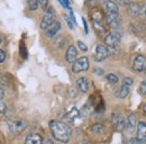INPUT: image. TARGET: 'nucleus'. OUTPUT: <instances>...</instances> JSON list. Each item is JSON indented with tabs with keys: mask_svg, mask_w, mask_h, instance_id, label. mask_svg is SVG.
<instances>
[{
	"mask_svg": "<svg viewBox=\"0 0 146 144\" xmlns=\"http://www.w3.org/2000/svg\"><path fill=\"white\" fill-rule=\"evenodd\" d=\"M38 2L37 1H28V6H29V8L32 9V10H35L38 8Z\"/></svg>",
	"mask_w": 146,
	"mask_h": 144,
	"instance_id": "obj_21",
	"label": "nucleus"
},
{
	"mask_svg": "<svg viewBox=\"0 0 146 144\" xmlns=\"http://www.w3.org/2000/svg\"><path fill=\"white\" fill-rule=\"evenodd\" d=\"M50 128H51V132L54 139H56L60 142L66 143L71 137V128L63 122L53 121L50 123Z\"/></svg>",
	"mask_w": 146,
	"mask_h": 144,
	"instance_id": "obj_1",
	"label": "nucleus"
},
{
	"mask_svg": "<svg viewBox=\"0 0 146 144\" xmlns=\"http://www.w3.org/2000/svg\"><path fill=\"white\" fill-rule=\"evenodd\" d=\"M107 80L109 81L110 83H117V82H118V78H117V75H115V74H112V73L107 74Z\"/></svg>",
	"mask_w": 146,
	"mask_h": 144,
	"instance_id": "obj_20",
	"label": "nucleus"
},
{
	"mask_svg": "<svg viewBox=\"0 0 146 144\" xmlns=\"http://www.w3.org/2000/svg\"><path fill=\"white\" fill-rule=\"evenodd\" d=\"M113 123H115V126H116V128L118 129V131H121V129H124L125 128V121H124V118L123 117H120V116H117V117H115L113 118Z\"/></svg>",
	"mask_w": 146,
	"mask_h": 144,
	"instance_id": "obj_16",
	"label": "nucleus"
},
{
	"mask_svg": "<svg viewBox=\"0 0 146 144\" xmlns=\"http://www.w3.org/2000/svg\"><path fill=\"white\" fill-rule=\"evenodd\" d=\"M128 144H142V143H139L137 140H131V141H130Z\"/></svg>",
	"mask_w": 146,
	"mask_h": 144,
	"instance_id": "obj_29",
	"label": "nucleus"
},
{
	"mask_svg": "<svg viewBox=\"0 0 146 144\" xmlns=\"http://www.w3.org/2000/svg\"><path fill=\"white\" fill-rule=\"evenodd\" d=\"M3 96H5V91H3V89L0 87V99L3 98Z\"/></svg>",
	"mask_w": 146,
	"mask_h": 144,
	"instance_id": "obj_28",
	"label": "nucleus"
},
{
	"mask_svg": "<svg viewBox=\"0 0 146 144\" xmlns=\"http://www.w3.org/2000/svg\"><path fill=\"white\" fill-rule=\"evenodd\" d=\"M139 5L136 3V2H130L128 5V13L130 16H137L139 13H141V9H139Z\"/></svg>",
	"mask_w": 146,
	"mask_h": 144,
	"instance_id": "obj_15",
	"label": "nucleus"
},
{
	"mask_svg": "<svg viewBox=\"0 0 146 144\" xmlns=\"http://www.w3.org/2000/svg\"><path fill=\"white\" fill-rule=\"evenodd\" d=\"M42 142L43 140L38 134H29L25 140V144H42Z\"/></svg>",
	"mask_w": 146,
	"mask_h": 144,
	"instance_id": "obj_12",
	"label": "nucleus"
},
{
	"mask_svg": "<svg viewBox=\"0 0 146 144\" xmlns=\"http://www.w3.org/2000/svg\"><path fill=\"white\" fill-rule=\"evenodd\" d=\"M136 140H137L139 143L146 142V124L144 122H139V123H138Z\"/></svg>",
	"mask_w": 146,
	"mask_h": 144,
	"instance_id": "obj_7",
	"label": "nucleus"
},
{
	"mask_svg": "<svg viewBox=\"0 0 146 144\" xmlns=\"http://www.w3.org/2000/svg\"><path fill=\"white\" fill-rule=\"evenodd\" d=\"M76 55H78V52H76V49L74 46H70L66 51V54H65V59L69 63H74L76 61Z\"/></svg>",
	"mask_w": 146,
	"mask_h": 144,
	"instance_id": "obj_10",
	"label": "nucleus"
},
{
	"mask_svg": "<svg viewBox=\"0 0 146 144\" xmlns=\"http://www.w3.org/2000/svg\"><path fill=\"white\" fill-rule=\"evenodd\" d=\"M119 41H120V35L117 32L109 33L108 35L106 36V38H105V43H106V45L108 47H115V46H117L118 43H119Z\"/></svg>",
	"mask_w": 146,
	"mask_h": 144,
	"instance_id": "obj_3",
	"label": "nucleus"
},
{
	"mask_svg": "<svg viewBox=\"0 0 146 144\" xmlns=\"http://www.w3.org/2000/svg\"><path fill=\"white\" fill-rule=\"evenodd\" d=\"M145 68H146V57L144 55H142V54L137 55V56L135 57V60H134L133 69H134L135 71L141 72V71H143V70H145Z\"/></svg>",
	"mask_w": 146,
	"mask_h": 144,
	"instance_id": "obj_4",
	"label": "nucleus"
},
{
	"mask_svg": "<svg viewBox=\"0 0 146 144\" xmlns=\"http://www.w3.org/2000/svg\"><path fill=\"white\" fill-rule=\"evenodd\" d=\"M86 144H90V143H86Z\"/></svg>",
	"mask_w": 146,
	"mask_h": 144,
	"instance_id": "obj_33",
	"label": "nucleus"
},
{
	"mask_svg": "<svg viewBox=\"0 0 146 144\" xmlns=\"http://www.w3.org/2000/svg\"><path fill=\"white\" fill-rule=\"evenodd\" d=\"M91 131L96 134H101V133H104L105 128L101 124H94V125L91 126Z\"/></svg>",
	"mask_w": 146,
	"mask_h": 144,
	"instance_id": "obj_18",
	"label": "nucleus"
},
{
	"mask_svg": "<svg viewBox=\"0 0 146 144\" xmlns=\"http://www.w3.org/2000/svg\"><path fill=\"white\" fill-rule=\"evenodd\" d=\"M65 20H66V23H68V25H69V27H70L71 29H73V24H72V21L70 20V18L68 17V16H65Z\"/></svg>",
	"mask_w": 146,
	"mask_h": 144,
	"instance_id": "obj_27",
	"label": "nucleus"
},
{
	"mask_svg": "<svg viewBox=\"0 0 146 144\" xmlns=\"http://www.w3.org/2000/svg\"><path fill=\"white\" fill-rule=\"evenodd\" d=\"M78 45H79V47H80V50H81V51H83V52H87V51H88V46H87L83 42L79 41V42H78Z\"/></svg>",
	"mask_w": 146,
	"mask_h": 144,
	"instance_id": "obj_23",
	"label": "nucleus"
},
{
	"mask_svg": "<svg viewBox=\"0 0 146 144\" xmlns=\"http://www.w3.org/2000/svg\"><path fill=\"white\" fill-rule=\"evenodd\" d=\"M5 111H6V105H5V103L2 100H0V114H2Z\"/></svg>",
	"mask_w": 146,
	"mask_h": 144,
	"instance_id": "obj_25",
	"label": "nucleus"
},
{
	"mask_svg": "<svg viewBox=\"0 0 146 144\" xmlns=\"http://www.w3.org/2000/svg\"><path fill=\"white\" fill-rule=\"evenodd\" d=\"M52 24H54V14H53V11H50L43 18V20L40 23V28L42 29H47Z\"/></svg>",
	"mask_w": 146,
	"mask_h": 144,
	"instance_id": "obj_8",
	"label": "nucleus"
},
{
	"mask_svg": "<svg viewBox=\"0 0 146 144\" xmlns=\"http://www.w3.org/2000/svg\"><path fill=\"white\" fill-rule=\"evenodd\" d=\"M104 6H105V9H106L107 14H109V13L118 14V6L115 2H112V1H105Z\"/></svg>",
	"mask_w": 146,
	"mask_h": 144,
	"instance_id": "obj_14",
	"label": "nucleus"
},
{
	"mask_svg": "<svg viewBox=\"0 0 146 144\" xmlns=\"http://www.w3.org/2000/svg\"><path fill=\"white\" fill-rule=\"evenodd\" d=\"M5 59H6V53L2 50H0V62H3Z\"/></svg>",
	"mask_w": 146,
	"mask_h": 144,
	"instance_id": "obj_26",
	"label": "nucleus"
},
{
	"mask_svg": "<svg viewBox=\"0 0 146 144\" xmlns=\"http://www.w3.org/2000/svg\"><path fill=\"white\" fill-rule=\"evenodd\" d=\"M144 111H145V113H146V104H145V105H144Z\"/></svg>",
	"mask_w": 146,
	"mask_h": 144,
	"instance_id": "obj_30",
	"label": "nucleus"
},
{
	"mask_svg": "<svg viewBox=\"0 0 146 144\" xmlns=\"http://www.w3.org/2000/svg\"><path fill=\"white\" fill-rule=\"evenodd\" d=\"M108 55H109V51L107 50L106 46H104V45H98V46L96 47V51H94V59H96L98 62L105 60Z\"/></svg>",
	"mask_w": 146,
	"mask_h": 144,
	"instance_id": "obj_5",
	"label": "nucleus"
},
{
	"mask_svg": "<svg viewBox=\"0 0 146 144\" xmlns=\"http://www.w3.org/2000/svg\"><path fill=\"white\" fill-rule=\"evenodd\" d=\"M89 69V61L86 56H82L80 59H78L72 67V71L74 73H80V72L87 71Z\"/></svg>",
	"mask_w": 146,
	"mask_h": 144,
	"instance_id": "obj_2",
	"label": "nucleus"
},
{
	"mask_svg": "<svg viewBox=\"0 0 146 144\" xmlns=\"http://www.w3.org/2000/svg\"><path fill=\"white\" fill-rule=\"evenodd\" d=\"M145 10H146V9H145Z\"/></svg>",
	"mask_w": 146,
	"mask_h": 144,
	"instance_id": "obj_34",
	"label": "nucleus"
},
{
	"mask_svg": "<svg viewBox=\"0 0 146 144\" xmlns=\"http://www.w3.org/2000/svg\"><path fill=\"white\" fill-rule=\"evenodd\" d=\"M128 125L130 126L131 128H134L136 126V117H135V115H130L128 117Z\"/></svg>",
	"mask_w": 146,
	"mask_h": 144,
	"instance_id": "obj_19",
	"label": "nucleus"
},
{
	"mask_svg": "<svg viewBox=\"0 0 146 144\" xmlns=\"http://www.w3.org/2000/svg\"><path fill=\"white\" fill-rule=\"evenodd\" d=\"M139 93H142V95L146 93V81H142V83L139 86Z\"/></svg>",
	"mask_w": 146,
	"mask_h": 144,
	"instance_id": "obj_22",
	"label": "nucleus"
},
{
	"mask_svg": "<svg viewBox=\"0 0 146 144\" xmlns=\"http://www.w3.org/2000/svg\"><path fill=\"white\" fill-rule=\"evenodd\" d=\"M107 23L111 28H118L119 27V16H118V14H113V13L107 14Z\"/></svg>",
	"mask_w": 146,
	"mask_h": 144,
	"instance_id": "obj_9",
	"label": "nucleus"
},
{
	"mask_svg": "<svg viewBox=\"0 0 146 144\" xmlns=\"http://www.w3.org/2000/svg\"><path fill=\"white\" fill-rule=\"evenodd\" d=\"M76 87L81 92H87L89 89V81L87 78H80L76 81Z\"/></svg>",
	"mask_w": 146,
	"mask_h": 144,
	"instance_id": "obj_13",
	"label": "nucleus"
},
{
	"mask_svg": "<svg viewBox=\"0 0 146 144\" xmlns=\"http://www.w3.org/2000/svg\"><path fill=\"white\" fill-rule=\"evenodd\" d=\"M129 87L127 86H124V85H121V87H120V89L117 91V93H116V96L118 97V98H125L126 96H127L128 93H129Z\"/></svg>",
	"mask_w": 146,
	"mask_h": 144,
	"instance_id": "obj_17",
	"label": "nucleus"
},
{
	"mask_svg": "<svg viewBox=\"0 0 146 144\" xmlns=\"http://www.w3.org/2000/svg\"><path fill=\"white\" fill-rule=\"evenodd\" d=\"M145 75H146V69H145Z\"/></svg>",
	"mask_w": 146,
	"mask_h": 144,
	"instance_id": "obj_32",
	"label": "nucleus"
},
{
	"mask_svg": "<svg viewBox=\"0 0 146 144\" xmlns=\"http://www.w3.org/2000/svg\"><path fill=\"white\" fill-rule=\"evenodd\" d=\"M123 85H124V86H127V87L130 88V86L133 85V79H130V78H125L124 81H123Z\"/></svg>",
	"mask_w": 146,
	"mask_h": 144,
	"instance_id": "obj_24",
	"label": "nucleus"
},
{
	"mask_svg": "<svg viewBox=\"0 0 146 144\" xmlns=\"http://www.w3.org/2000/svg\"><path fill=\"white\" fill-rule=\"evenodd\" d=\"M61 29V23L54 21V24H52L47 29H46V36L47 37H53L55 34H57V32Z\"/></svg>",
	"mask_w": 146,
	"mask_h": 144,
	"instance_id": "obj_11",
	"label": "nucleus"
},
{
	"mask_svg": "<svg viewBox=\"0 0 146 144\" xmlns=\"http://www.w3.org/2000/svg\"><path fill=\"white\" fill-rule=\"evenodd\" d=\"M9 128L13 133L19 134L21 133L25 128H26V123L24 121H14V122H9Z\"/></svg>",
	"mask_w": 146,
	"mask_h": 144,
	"instance_id": "obj_6",
	"label": "nucleus"
},
{
	"mask_svg": "<svg viewBox=\"0 0 146 144\" xmlns=\"http://www.w3.org/2000/svg\"><path fill=\"white\" fill-rule=\"evenodd\" d=\"M1 41H2V39H1V37H0V43H1Z\"/></svg>",
	"mask_w": 146,
	"mask_h": 144,
	"instance_id": "obj_31",
	"label": "nucleus"
}]
</instances>
